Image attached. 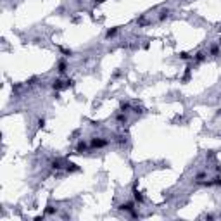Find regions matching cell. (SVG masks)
I'll return each mask as SVG.
<instances>
[{
	"mask_svg": "<svg viewBox=\"0 0 221 221\" xmlns=\"http://www.w3.org/2000/svg\"><path fill=\"white\" fill-rule=\"evenodd\" d=\"M109 143V140H105V138H102V137H95V138H92L90 140V149H104L105 145Z\"/></svg>",
	"mask_w": 221,
	"mask_h": 221,
	"instance_id": "obj_1",
	"label": "cell"
},
{
	"mask_svg": "<svg viewBox=\"0 0 221 221\" xmlns=\"http://www.w3.org/2000/svg\"><path fill=\"white\" fill-rule=\"evenodd\" d=\"M88 149H90V143H87L85 140H80L78 145H76V152H85Z\"/></svg>",
	"mask_w": 221,
	"mask_h": 221,
	"instance_id": "obj_2",
	"label": "cell"
},
{
	"mask_svg": "<svg viewBox=\"0 0 221 221\" xmlns=\"http://www.w3.org/2000/svg\"><path fill=\"white\" fill-rule=\"evenodd\" d=\"M66 69H68V62L64 61V59H61V61L57 62V71H59V73H66Z\"/></svg>",
	"mask_w": 221,
	"mask_h": 221,
	"instance_id": "obj_3",
	"label": "cell"
},
{
	"mask_svg": "<svg viewBox=\"0 0 221 221\" xmlns=\"http://www.w3.org/2000/svg\"><path fill=\"white\" fill-rule=\"evenodd\" d=\"M133 199H135V202H138V204H143V195L140 194L138 190H137V188H133Z\"/></svg>",
	"mask_w": 221,
	"mask_h": 221,
	"instance_id": "obj_4",
	"label": "cell"
},
{
	"mask_svg": "<svg viewBox=\"0 0 221 221\" xmlns=\"http://www.w3.org/2000/svg\"><path fill=\"white\" fill-rule=\"evenodd\" d=\"M204 59H206V54H204V52H199L197 55H194V61L195 62H202Z\"/></svg>",
	"mask_w": 221,
	"mask_h": 221,
	"instance_id": "obj_5",
	"label": "cell"
},
{
	"mask_svg": "<svg viewBox=\"0 0 221 221\" xmlns=\"http://www.w3.org/2000/svg\"><path fill=\"white\" fill-rule=\"evenodd\" d=\"M117 33V28H113V30H107V33H105V38H113L114 35Z\"/></svg>",
	"mask_w": 221,
	"mask_h": 221,
	"instance_id": "obj_6",
	"label": "cell"
},
{
	"mask_svg": "<svg viewBox=\"0 0 221 221\" xmlns=\"http://www.w3.org/2000/svg\"><path fill=\"white\" fill-rule=\"evenodd\" d=\"M169 16V9H164V10H161V14H159V21H162V19H166Z\"/></svg>",
	"mask_w": 221,
	"mask_h": 221,
	"instance_id": "obj_7",
	"label": "cell"
}]
</instances>
